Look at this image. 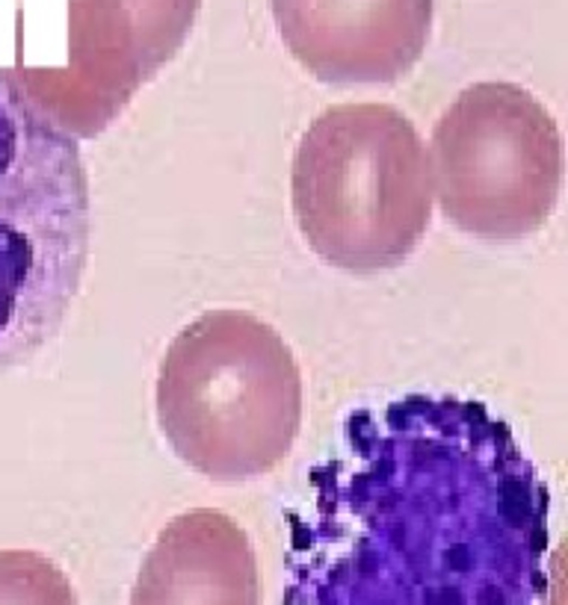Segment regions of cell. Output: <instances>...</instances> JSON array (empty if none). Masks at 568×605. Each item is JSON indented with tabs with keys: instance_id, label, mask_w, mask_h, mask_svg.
I'll return each instance as SVG.
<instances>
[{
	"instance_id": "7",
	"label": "cell",
	"mask_w": 568,
	"mask_h": 605,
	"mask_svg": "<svg viewBox=\"0 0 568 605\" xmlns=\"http://www.w3.org/2000/svg\"><path fill=\"white\" fill-rule=\"evenodd\" d=\"M435 0H270L293 60L328 86L397 83L424 57Z\"/></svg>"
},
{
	"instance_id": "9",
	"label": "cell",
	"mask_w": 568,
	"mask_h": 605,
	"mask_svg": "<svg viewBox=\"0 0 568 605\" xmlns=\"http://www.w3.org/2000/svg\"><path fill=\"white\" fill-rule=\"evenodd\" d=\"M0 605H78V594L48 555L0 550Z\"/></svg>"
},
{
	"instance_id": "3",
	"label": "cell",
	"mask_w": 568,
	"mask_h": 605,
	"mask_svg": "<svg viewBox=\"0 0 568 605\" xmlns=\"http://www.w3.org/2000/svg\"><path fill=\"white\" fill-rule=\"evenodd\" d=\"M158 425L190 470L248 482L291 455L302 429V372L273 325L207 310L184 325L158 369Z\"/></svg>"
},
{
	"instance_id": "5",
	"label": "cell",
	"mask_w": 568,
	"mask_h": 605,
	"mask_svg": "<svg viewBox=\"0 0 568 605\" xmlns=\"http://www.w3.org/2000/svg\"><path fill=\"white\" fill-rule=\"evenodd\" d=\"M562 133L518 83L462 89L433 127L429 175L444 219L488 243L532 237L562 189Z\"/></svg>"
},
{
	"instance_id": "4",
	"label": "cell",
	"mask_w": 568,
	"mask_h": 605,
	"mask_svg": "<svg viewBox=\"0 0 568 605\" xmlns=\"http://www.w3.org/2000/svg\"><path fill=\"white\" fill-rule=\"evenodd\" d=\"M293 216L323 264L379 273L412 257L433 222L429 154L397 106L335 104L302 133Z\"/></svg>"
},
{
	"instance_id": "8",
	"label": "cell",
	"mask_w": 568,
	"mask_h": 605,
	"mask_svg": "<svg viewBox=\"0 0 568 605\" xmlns=\"http://www.w3.org/2000/svg\"><path fill=\"white\" fill-rule=\"evenodd\" d=\"M131 605H261V571L246 529L220 509H193L160 529Z\"/></svg>"
},
{
	"instance_id": "2",
	"label": "cell",
	"mask_w": 568,
	"mask_h": 605,
	"mask_svg": "<svg viewBox=\"0 0 568 605\" xmlns=\"http://www.w3.org/2000/svg\"><path fill=\"white\" fill-rule=\"evenodd\" d=\"M80 142L16 71H0V376L60 334L89 260Z\"/></svg>"
},
{
	"instance_id": "6",
	"label": "cell",
	"mask_w": 568,
	"mask_h": 605,
	"mask_svg": "<svg viewBox=\"0 0 568 605\" xmlns=\"http://www.w3.org/2000/svg\"><path fill=\"white\" fill-rule=\"evenodd\" d=\"M199 7L202 0H69V69L21 80L74 140L95 136L181 51Z\"/></svg>"
},
{
	"instance_id": "1",
	"label": "cell",
	"mask_w": 568,
	"mask_h": 605,
	"mask_svg": "<svg viewBox=\"0 0 568 605\" xmlns=\"http://www.w3.org/2000/svg\"><path fill=\"white\" fill-rule=\"evenodd\" d=\"M293 511L284 605H541L550 493L479 399L346 413Z\"/></svg>"
}]
</instances>
